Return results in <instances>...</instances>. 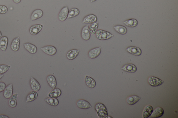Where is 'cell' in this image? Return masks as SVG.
Instances as JSON below:
<instances>
[{
  "mask_svg": "<svg viewBox=\"0 0 178 118\" xmlns=\"http://www.w3.org/2000/svg\"><path fill=\"white\" fill-rule=\"evenodd\" d=\"M95 111L99 118H108V110L105 106L101 103H98L95 107Z\"/></svg>",
  "mask_w": 178,
  "mask_h": 118,
  "instance_id": "cell-1",
  "label": "cell"
},
{
  "mask_svg": "<svg viewBox=\"0 0 178 118\" xmlns=\"http://www.w3.org/2000/svg\"><path fill=\"white\" fill-rule=\"evenodd\" d=\"M95 34L97 39L101 40H109L114 36L110 33L102 30H98Z\"/></svg>",
  "mask_w": 178,
  "mask_h": 118,
  "instance_id": "cell-2",
  "label": "cell"
},
{
  "mask_svg": "<svg viewBox=\"0 0 178 118\" xmlns=\"http://www.w3.org/2000/svg\"><path fill=\"white\" fill-rule=\"evenodd\" d=\"M41 50L48 55L53 56L56 54L57 52L56 48L52 46H47L41 48Z\"/></svg>",
  "mask_w": 178,
  "mask_h": 118,
  "instance_id": "cell-3",
  "label": "cell"
},
{
  "mask_svg": "<svg viewBox=\"0 0 178 118\" xmlns=\"http://www.w3.org/2000/svg\"><path fill=\"white\" fill-rule=\"evenodd\" d=\"M102 48L101 46L98 47L89 51L88 55L90 58L94 59L97 58L101 53Z\"/></svg>",
  "mask_w": 178,
  "mask_h": 118,
  "instance_id": "cell-4",
  "label": "cell"
},
{
  "mask_svg": "<svg viewBox=\"0 0 178 118\" xmlns=\"http://www.w3.org/2000/svg\"><path fill=\"white\" fill-rule=\"evenodd\" d=\"M148 82L149 84L152 87H157L160 86L164 83L161 79L154 76L149 77L148 79Z\"/></svg>",
  "mask_w": 178,
  "mask_h": 118,
  "instance_id": "cell-5",
  "label": "cell"
},
{
  "mask_svg": "<svg viewBox=\"0 0 178 118\" xmlns=\"http://www.w3.org/2000/svg\"><path fill=\"white\" fill-rule=\"evenodd\" d=\"M69 9L68 7H63L61 9L58 15V19L60 21H64L67 19L68 17Z\"/></svg>",
  "mask_w": 178,
  "mask_h": 118,
  "instance_id": "cell-6",
  "label": "cell"
},
{
  "mask_svg": "<svg viewBox=\"0 0 178 118\" xmlns=\"http://www.w3.org/2000/svg\"><path fill=\"white\" fill-rule=\"evenodd\" d=\"M13 86L12 83L8 85L3 91V96L5 98L9 99L13 95Z\"/></svg>",
  "mask_w": 178,
  "mask_h": 118,
  "instance_id": "cell-7",
  "label": "cell"
},
{
  "mask_svg": "<svg viewBox=\"0 0 178 118\" xmlns=\"http://www.w3.org/2000/svg\"><path fill=\"white\" fill-rule=\"evenodd\" d=\"M81 37L84 40L88 41L91 38V34L89 31V26L86 25L84 26L81 30Z\"/></svg>",
  "mask_w": 178,
  "mask_h": 118,
  "instance_id": "cell-8",
  "label": "cell"
},
{
  "mask_svg": "<svg viewBox=\"0 0 178 118\" xmlns=\"http://www.w3.org/2000/svg\"><path fill=\"white\" fill-rule=\"evenodd\" d=\"M77 105L79 109H87L92 107V106L89 101L82 99L77 101Z\"/></svg>",
  "mask_w": 178,
  "mask_h": 118,
  "instance_id": "cell-9",
  "label": "cell"
},
{
  "mask_svg": "<svg viewBox=\"0 0 178 118\" xmlns=\"http://www.w3.org/2000/svg\"><path fill=\"white\" fill-rule=\"evenodd\" d=\"M30 85L31 88L33 91H39L41 88L40 83L33 77H31L30 81Z\"/></svg>",
  "mask_w": 178,
  "mask_h": 118,
  "instance_id": "cell-10",
  "label": "cell"
},
{
  "mask_svg": "<svg viewBox=\"0 0 178 118\" xmlns=\"http://www.w3.org/2000/svg\"><path fill=\"white\" fill-rule=\"evenodd\" d=\"M23 46L24 49L31 54H34L37 52L38 49L37 46L30 43H24Z\"/></svg>",
  "mask_w": 178,
  "mask_h": 118,
  "instance_id": "cell-11",
  "label": "cell"
},
{
  "mask_svg": "<svg viewBox=\"0 0 178 118\" xmlns=\"http://www.w3.org/2000/svg\"><path fill=\"white\" fill-rule=\"evenodd\" d=\"M97 16L93 14H90L84 18L82 21L83 24H92L97 22Z\"/></svg>",
  "mask_w": 178,
  "mask_h": 118,
  "instance_id": "cell-12",
  "label": "cell"
},
{
  "mask_svg": "<svg viewBox=\"0 0 178 118\" xmlns=\"http://www.w3.org/2000/svg\"><path fill=\"white\" fill-rule=\"evenodd\" d=\"M43 28V26L41 24H37L32 25L29 29V32L33 35H37L41 30Z\"/></svg>",
  "mask_w": 178,
  "mask_h": 118,
  "instance_id": "cell-13",
  "label": "cell"
},
{
  "mask_svg": "<svg viewBox=\"0 0 178 118\" xmlns=\"http://www.w3.org/2000/svg\"><path fill=\"white\" fill-rule=\"evenodd\" d=\"M126 51L130 54L136 56H140L142 53V51L141 49L138 47L130 46L126 49Z\"/></svg>",
  "mask_w": 178,
  "mask_h": 118,
  "instance_id": "cell-14",
  "label": "cell"
},
{
  "mask_svg": "<svg viewBox=\"0 0 178 118\" xmlns=\"http://www.w3.org/2000/svg\"><path fill=\"white\" fill-rule=\"evenodd\" d=\"M44 15L43 12L40 9H36L33 12L31 15V20L35 21L42 17Z\"/></svg>",
  "mask_w": 178,
  "mask_h": 118,
  "instance_id": "cell-15",
  "label": "cell"
},
{
  "mask_svg": "<svg viewBox=\"0 0 178 118\" xmlns=\"http://www.w3.org/2000/svg\"><path fill=\"white\" fill-rule=\"evenodd\" d=\"M164 113V110L161 107H157L153 110L150 117L153 118H158L162 117Z\"/></svg>",
  "mask_w": 178,
  "mask_h": 118,
  "instance_id": "cell-16",
  "label": "cell"
},
{
  "mask_svg": "<svg viewBox=\"0 0 178 118\" xmlns=\"http://www.w3.org/2000/svg\"><path fill=\"white\" fill-rule=\"evenodd\" d=\"M46 80L49 86L51 88L53 89L56 88L57 85V81L56 77L54 75H49L47 77Z\"/></svg>",
  "mask_w": 178,
  "mask_h": 118,
  "instance_id": "cell-17",
  "label": "cell"
},
{
  "mask_svg": "<svg viewBox=\"0 0 178 118\" xmlns=\"http://www.w3.org/2000/svg\"><path fill=\"white\" fill-rule=\"evenodd\" d=\"M8 43L9 38L6 36H2L0 39V49L3 51L7 50Z\"/></svg>",
  "mask_w": 178,
  "mask_h": 118,
  "instance_id": "cell-18",
  "label": "cell"
},
{
  "mask_svg": "<svg viewBox=\"0 0 178 118\" xmlns=\"http://www.w3.org/2000/svg\"><path fill=\"white\" fill-rule=\"evenodd\" d=\"M20 38L18 37L14 38L12 40L11 44V48L12 51H18L19 50L20 48Z\"/></svg>",
  "mask_w": 178,
  "mask_h": 118,
  "instance_id": "cell-19",
  "label": "cell"
},
{
  "mask_svg": "<svg viewBox=\"0 0 178 118\" xmlns=\"http://www.w3.org/2000/svg\"><path fill=\"white\" fill-rule=\"evenodd\" d=\"M80 51V50L77 49H72L69 50L67 54V58L70 60L75 59L78 56Z\"/></svg>",
  "mask_w": 178,
  "mask_h": 118,
  "instance_id": "cell-20",
  "label": "cell"
},
{
  "mask_svg": "<svg viewBox=\"0 0 178 118\" xmlns=\"http://www.w3.org/2000/svg\"><path fill=\"white\" fill-rule=\"evenodd\" d=\"M121 69L125 72L130 73L136 72L137 70V68L136 65L133 64L125 65L122 67Z\"/></svg>",
  "mask_w": 178,
  "mask_h": 118,
  "instance_id": "cell-21",
  "label": "cell"
},
{
  "mask_svg": "<svg viewBox=\"0 0 178 118\" xmlns=\"http://www.w3.org/2000/svg\"><path fill=\"white\" fill-rule=\"evenodd\" d=\"M153 110V107L150 105H147L143 110L142 117L143 118H148L150 117Z\"/></svg>",
  "mask_w": 178,
  "mask_h": 118,
  "instance_id": "cell-22",
  "label": "cell"
},
{
  "mask_svg": "<svg viewBox=\"0 0 178 118\" xmlns=\"http://www.w3.org/2000/svg\"><path fill=\"white\" fill-rule=\"evenodd\" d=\"M85 82L86 85L89 88L92 89L95 88L97 85L96 81L92 77L86 76L85 77Z\"/></svg>",
  "mask_w": 178,
  "mask_h": 118,
  "instance_id": "cell-23",
  "label": "cell"
},
{
  "mask_svg": "<svg viewBox=\"0 0 178 118\" xmlns=\"http://www.w3.org/2000/svg\"><path fill=\"white\" fill-rule=\"evenodd\" d=\"M9 99L8 102H9V105L10 107L12 108H14L17 106L18 99V93L13 94Z\"/></svg>",
  "mask_w": 178,
  "mask_h": 118,
  "instance_id": "cell-24",
  "label": "cell"
},
{
  "mask_svg": "<svg viewBox=\"0 0 178 118\" xmlns=\"http://www.w3.org/2000/svg\"><path fill=\"white\" fill-rule=\"evenodd\" d=\"M38 93L37 91H33L30 93L27 96H26V103L32 102V101L35 100L38 97Z\"/></svg>",
  "mask_w": 178,
  "mask_h": 118,
  "instance_id": "cell-25",
  "label": "cell"
},
{
  "mask_svg": "<svg viewBox=\"0 0 178 118\" xmlns=\"http://www.w3.org/2000/svg\"><path fill=\"white\" fill-rule=\"evenodd\" d=\"M141 99V97L138 96L133 95L128 97L126 101L129 105H133L138 103Z\"/></svg>",
  "mask_w": 178,
  "mask_h": 118,
  "instance_id": "cell-26",
  "label": "cell"
},
{
  "mask_svg": "<svg viewBox=\"0 0 178 118\" xmlns=\"http://www.w3.org/2000/svg\"><path fill=\"white\" fill-rule=\"evenodd\" d=\"M62 94V91L61 89L59 88H55L51 91L49 93V97L54 98H58L60 97Z\"/></svg>",
  "mask_w": 178,
  "mask_h": 118,
  "instance_id": "cell-27",
  "label": "cell"
},
{
  "mask_svg": "<svg viewBox=\"0 0 178 118\" xmlns=\"http://www.w3.org/2000/svg\"><path fill=\"white\" fill-rule=\"evenodd\" d=\"M45 101L48 104L53 106H56L59 104V101L57 98L48 97L45 99Z\"/></svg>",
  "mask_w": 178,
  "mask_h": 118,
  "instance_id": "cell-28",
  "label": "cell"
},
{
  "mask_svg": "<svg viewBox=\"0 0 178 118\" xmlns=\"http://www.w3.org/2000/svg\"><path fill=\"white\" fill-rule=\"evenodd\" d=\"M123 23L128 27L134 28L138 25V22L136 19H132L126 20L123 22Z\"/></svg>",
  "mask_w": 178,
  "mask_h": 118,
  "instance_id": "cell-29",
  "label": "cell"
},
{
  "mask_svg": "<svg viewBox=\"0 0 178 118\" xmlns=\"http://www.w3.org/2000/svg\"><path fill=\"white\" fill-rule=\"evenodd\" d=\"M80 14V11L76 8H73L69 10L67 19H70L76 17Z\"/></svg>",
  "mask_w": 178,
  "mask_h": 118,
  "instance_id": "cell-30",
  "label": "cell"
},
{
  "mask_svg": "<svg viewBox=\"0 0 178 118\" xmlns=\"http://www.w3.org/2000/svg\"><path fill=\"white\" fill-rule=\"evenodd\" d=\"M114 28L116 32L122 35L126 34L127 32V29L125 26H123L116 25L114 26Z\"/></svg>",
  "mask_w": 178,
  "mask_h": 118,
  "instance_id": "cell-31",
  "label": "cell"
},
{
  "mask_svg": "<svg viewBox=\"0 0 178 118\" xmlns=\"http://www.w3.org/2000/svg\"><path fill=\"white\" fill-rule=\"evenodd\" d=\"M99 26V22H97L91 24L89 27V31L90 32L91 34L93 35H94L98 30Z\"/></svg>",
  "mask_w": 178,
  "mask_h": 118,
  "instance_id": "cell-32",
  "label": "cell"
},
{
  "mask_svg": "<svg viewBox=\"0 0 178 118\" xmlns=\"http://www.w3.org/2000/svg\"><path fill=\"white\" fill-rule=\"evenodd\" d=\"M11 66L6 64H0V74H4L8 72Z\"/></svg>",
  "mask_w": 178,
  "mask_h": 118,
  "instance_id": "cell-33",
  "label": "cell"
},
{
  "mask_svg": "<svg viewBox=\"0 0 178 118\" xmlns=\"http://www.w3.org/2000/svg\"><path fill=\"white\" fill-rule=\"evenodd\" d=\"M8 9L7 6L4 5H0V14H4L7 13Z\"/></svg>",
  "mask_w": 178,
  "mask_h": 118,
  "instance_id": "cell-34",
  "label": "cell"
},
{
  "mask_svg": "<svg viewBox=\"0 0 178 118\" xmlns=\"http://www.w3.org/2000/svg\"><path fill=\"white\" fill-rule=\"evenodd\" d=\"M7 86L5 83L0 82V93L3 92Z\"/></svg>",
  "mask_w": 178,
  "mask_h": 118,
  "instance_id": "cell-35",
  "label": "cell"
},
{
  "mask_svg": "<svg viewBox=\"0 0 178 118\" xmlns=\"http://www.w3.org/2000/svg\"><path fill=\"white\" fill-rule=\"evenodd\" d=\"M0 118H10L8 116L4 115H0Z\"/></svg>",
  "mask_w": 178,
  "mask_h": 118,
  "instance_id": "cell-36",
  "label": "cell"
},
{
  "mask_svg": "<svg viewBox=\"0 0 178 118\" xmlns=\"http://www.w3.org/2000/svg\"><path fill=\"white\" fill-rule=\"evenodd\" d=\"M14 3L16 4H19L21 2L22 0H13Z\"/></svg>",
  "mask_w": 178,
  "mask_h": 118,
  "instance_id": "cell-37",
  "label": "cell"
},
{
  "mask_svg": "<svg viewBox=\"0 0 178 118\" xmlns=\"http://www.w3.org/2000/svg\"><path fill=\"white\" fill-rule=\"evenodd\" d=\"M4 76L3 74H0V80L3 78Z\"/></svg>",
  "mask_w": 178,
  "mask_h": 118,
  "instance_id": "cell-38",
  "label": "cell"
},
{
  "mask_svg": "<svg viewBox=\"0 0 178 118\" xmlns=\"http://www.w3.org/2000/svg\"><path fill=\"white\" fill-rule=\"evenodd\" d=\"M90 1L91 3H92L94 2H95L96 1H97V0H90Z\"/></svg>",
  "mask_w": 178,
  "mask_h": 118,
  "instance_id": "cell-39",
  "label": "cell"
},
{
  "mask_svg": "<svg viewBox=\"0 0 178 118\" xmlns=\"http://www.w3.org/2000/svg\"><path fill=\"white\" fill-rule=\"evenodd\" d=\"M2 36V34L0 30V38H1Z\"/></svg>",
  "mask_w": 178,
  "mask_h": 118,
  "instance_id": "cell-40",
  "label": "cell"
}]
</instances>
